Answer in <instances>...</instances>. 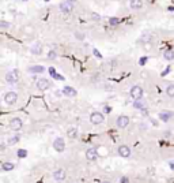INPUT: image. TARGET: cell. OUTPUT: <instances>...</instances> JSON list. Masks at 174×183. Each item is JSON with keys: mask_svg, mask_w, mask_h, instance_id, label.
<instances>
[{"mask_svg": "<svg viewBox=\"0 0 174 183\" xmlns=\"http://www.w3.org/2000/svg\"><path fill=\"white\" fill-rule=\"evenodd\" d=\"M67 175H65V171L64 169H56L53 172V179L54 180H65Z\"/></svg>", "mask_w": 174, "mask_h": 183, "instance_id": "cell-12", "label": "cell"}, {"mask_svg": "<svg viewBox=\"0 0 174 183\" xmlns=\"http://www.w3.org/2000/svg\"><path fill=\"white\" fill-rule=\"evenodd\" d=\"M111 111V108H110V107H105V112H106V114H109V112H110Z\"/></svg>", "mask_w": 174, "mask_h": 183, "instance_id": "cell-33", "label": "cell"}, {"mask_svg": "<svg viewBox=\"0 0 174 183\" xmlns=\"http://www.w3.org/2000/svg\"><path fill=\"white\" fill-rule=\"evenodd\" d=\"M129 122H130L129 117L125 116V115H121V116L117 117L116 124H117V127H120V128H125L128 124H129Z\"/></svg>", "mask_w": 174, "mask_h": 183, "instance_id": "cell-7", "label": "cell"}, {"mask_svg": "<svg viewBox=\"0 0 174 183\" xmlns=\"http://www.w3.org/2000/svg\"><path fill=\"white\" fill-rule=\"evenodd\" d=\"M163 56H165L166 60H174V51H171V49H167V51H165V53H163Z\"/></svg>", "mask_w": 174, "mask_h": 183, "instance_id": "cell-19", "label": "cell"}, {"mask_svg": "<svg viewBox=\"0 0 174 183\" xmlns=\"http://www.w3.org/2000/svg\"><path fill=\"white\" fill-rule=\"evenodd\" d=\"M92 53H94L95 56L98 57V59H102V55H101V52H98L97 49H94V51H92Z\"/></svg>", "mask_w": 174, "mask_h": 183, "instance_id": "cell-28", "label": "cell"}, {"mask_svg": "<svg viewBox=\"0 0 174 183\" xmlns=\"http://www.w3.org/2000/svg\"><path fill=\"white\" fill-rule=\"evenodd\" d=\"M0 27H2V29H8V27H10V23H8L7 21H2L0 22Z\"/></svg>", "mask_w": 174, "mask_h": 183, "instance_id": "cell-25", "label": "cell"}, {"mask_svg": "<svg viewBox=\"0 0 174 183\" xmlns=\"http://www.w3.org/2000/svg\"><path fill=\"white\" fill-rule=\"evenodd\" d=\"M29 71H30V73L37 74V73H44L45 68H44L42 66H31V67H29Z\"/></svg>", "mask_w": 174, "mask_h": 183, "instance_id": "cell-17", "label": "cell"}, {"mask_svg": "<svg viewBox=\"0 0 174 183\" xmlns=\"http://www.w3.org/2000/svg\"><path fill=\"white\" fill-rule=\"evenodd\" d=\"M75 37L78 38V40H83V38H84V36L82 34V33H79V32H78V33H75Z\"/></svg>", "mask_w": 174, "mask_h": 183, "instance_id": "cell-29", "label": "cell"}, {"mask_svg": "<svg viewBox=\"0 0 174 183\" xmlns=\"http://www.w3.org/2000/svg\"><path fill=\"white\" fill-rule=\"evenodd\" d=\"M18 79H19L18 70H11V71H8V73L5 74V82H7V83H11V85L16 83Z\"/></svg>", "mask_w": 174, "mask_h": 183, "instance_id": "cell-1", "label": "cell"}, {"mask_svg": "<svg viewBox=\"0 0 174 183\" xmlns=\"http://www.w3.org/2000/svg\"><path fill=\"white\" fill-rule=\"evenodd\" d=\"M54 78H56V79H59V81H63V79H64V76H63V75H60V74H54Z\"/></svg>", "mask_w": 174, "mask_h": 183, "instance_id": "cell-31", "label": "cell"}, {"mask_svg": "<svg viewBox=\"0 0 174 183\" xmlns=\"http://www.w3.org/2000/svg\"><path fill=\"white\" fill-rule=\"evenodd\" d=\"M14 168H15V164H12V163H4L2 165L3 171H11V169H14Z\"/></svg>", "mask_w": 174, "mask_h": 183, "instance_id": "cell-20", "label": "cell"}, {"mask_svg": "<svg viewBox=\"0 0 174 183\" xmlns=\"http://www.w3.org/2000/svg\"><path fill=\"white\" fill-rule=\"evenodd\" d=\"M63 94H64V96H68V97H75L78 93H76V89H73V87L65 86V87H63Z\"/></svg>", "mask_w": 174, "mask_h": 183, "instance_id": "cell-13", "label": "cell"}, {"mask_svg": "<svg viewBox=\"0 0 174 183\" xmlns=\"http://www.w3.org/2000/svg\"><path fill=\"white\" fill-rule=\"evenodd\" d=\"M98 157V153H97V149H94V147H90V149L86 150V158L89 161H94L97 160Z\"/></svg>", "mask_w": 174, "mask_h": 183, "instance_id": "cell-10", "label": "cell"}, {"mask_svg": "<svg viewBox=\"0 0 174 183\" xmlns=\"http://www.w3.org/2000/svg\"><path fill=\"white\" fill-rule=\"evenodd\" d=\"M143 89H141L140 86H133L132 89H130V92H129V94H130V97L133 98V100H139V98H141L143 97Z\"/></svg>", "mask_w": 174, "mask_h": 183, "instance_id": "cell-5", "label": "cell"}, {"mask_svg": "<svg viewBox=\"0 0 174 183\" xmlns=\"http://www.w3.org/2000/svg\"><path fill=\"white\" fill-rule=\"evenodd\" d=\"M45 2H49V0H45Z\"/></svg>", "mask_w": 174, "mask_h": 183, "instance_id": "cell-36", "label": "cell"}, {"mask_svg": "<svg viewBox=\"0 0 174 183\" xmlns=\"http://www.w3.org/2000/svg\"><path fill=\"white\" fill-rule=\"evenodd\" d=\"M129 7L132 8V10H140V8L143 7V2H141V0H130Z\"/></svg>", "mask_w": 174, "mask_h": 183, "instance_id": "cell-14", "label": "cell"}, {"mask_svg": "<svg viewBox=\"0 0 174 183\" xmlns=\"http://www.w3.org/2000/svg\"><path fill=\"white\" fill-rule=\"evenodd\" d=\"M41 51H42V45H41V42H35L34 45L31 46V52L34 55H40Z\"/></svg>", "mask_w": 174, "mask_h": 183, "instance_id": "cell-15", "label": "cell"}, {"mask_svg": "<svg viewBox=\"0 0 174 183\" xmlns=\"http://www.w3.org/2000/svg\"><path fill=\"white\" fill-rule=\"evenodd\" d=\"M56 56H57V53H56L54 51H49V53H48V59H49V60L56 59Z\"/></svg>", "mask_w": 174, "mask_h": 183, "instance_id": "cell-24", "label": "cell"}, {"mask_svg": "<svg viewBox=\"0 0 174 183\" xmlns=\"http://www.w3.org/2000/svg\"><path fill=\"white\" fill-rule=\"evenodd\" d=\"M133 107L143 111V109H146V103H144L143 100H140V98H139V100H135V103H133Z\"/></svg>", "mask_w": 174, "mask_h": 183, "instance_id": "cell-16", "label": "cell"}, {"mask_svg": "<svg viewBox=\"0 0 174 183\" xmlns=\"http://www.w3.org/2000/svg\"><path fill=\"white\" fill-rule=\"evenodd\" d=\"M49 73H50L52 75H54V74H56V70H54L53 67H50V68H49Z\"/></svg>", "mask_w": 174, "mask_h": 183, "instance_id": "cell-32", "label": "cell"}, {"mask_svg": "<svg viewBox=\"0 0 174 183\" xmlns=\"http://www.w3.org/2000/svg\"><path fill=\"white\" fill-rule=\"evenodd\" d=\"M146 62H147V57H141V59L139 60V64H140V66H144V64H146Z\"/></svg>", "mask_w": 174, "mask_h": 183, "instance_id": "cell-30", "label": "cell"}, {"mask_svg": "<svg viewBox=\"0 0 174 183\" xmlns=\"http://www.w3.org/2000/svg\"><path fill=\"white\" fill-rule=\"evenodd\" d=\"M53 147H54V150H56V152H64V149H65V142H64V139H63L61 137L56 138V139L53 141Z\"/></svg>", "mask_w": 174, "mask_h": 183, "instance_id": "cell-6", "label": "cell"}, {"mask_svg": "<svg viewBox=\"0 0 174 183\" xmlns=\"http://www.w3.org/2000/svg\"><path fill=\"white\" fill-rule=\"evenodd\" d=\"M72 8H73V4L69 3L68 0H65V2H63L61 4H60V11L64 14H69L71 11H72Z\"/></svg>", "mask_w": 174, "mask_h": 183, "instance_id": "cell-9", "label": "cell"}, {"mask_svg": "<svg viewBox=\"0 0 174 183\" xmlns=\"http://www.w3.org/2000/svg\"><path fill=\"white\" fill-rule=\"evenodd\" d=\"M68 137H69V138H76V137H78V130L71 127L69 130H68Z\"/></svg>", "mask_w": 174, "mask_h": 183, "instance_id": "cell-22", "label": "cell"}, {"mask_svg": "<svg viewBox=\"0 0 174 183\" xmlns=\"http://www.w3.org/2000/svg\"><path fill=\"white\" fill-rule=\"evenodd\" d=\"M166 94H167L169 97H174V85H169V86L166 87Z\"/></svg>", "mask_w": 174, "mask_h": 183, "instance_id": "cell-21", "label": "cell"}, {"mask_svg": "<svg viewBox=\"0 0 174 183\" xmlns=\"http://www.w3.org/2000/svg\"><path fill=\"white\" fill-rule=\"evenodd\" d=\"M18 141H19V137H12V138L8 139V144H10V145H14V144H16Z\"/></svg>", "mask_w": 174, "mask_h": 183, "instance_id": "cell-26", "label": "cell"}, {"mask_svg": "<svg viewBox=\"0 0 174 183\" xmlns=\"http://www.w3.org/2000/svg\"><path fill=\"white\" fill-rule=\"evenodd\" d=\"M16 154H18L19 158H24L27 156V150L26 149H19L18 152H16Z\"/></svg>", "mask_w": 174, "mask_h": 183, "instance_id": "cell-23", "label": "cell"}, {"mask_svg": "<svg viewBox=\"0 0 174 183\" xmlns=\"http://www.w3.org/2000/svg\"><path fill=\"white\" fill-rule=\"evenodd\" d=\"M35 86H37L38 90H48L49 87H50V82H49V79L46 78H40L37 79V82H35Z\"/></svg>", "mask_w": 174, "mask_h": 183, "instance_id": "cell-3", "label": "cell"}, {"mask_svg": "<svg viewBox=\"0 0 174 183\" xmlns=\"http://www.w3.org/2000/svg\"><path fill=\"white\" fill-rule=\"evenodd\" d=\"M169 165H170V168L174 171V161H170V163H169Z\"/></svg>", "mask_w": 174, "mask_h": 183, "instance_id": "cell-34", "label": "cell"}, {"mask_svg": "<svg viewBox=\"0 0 174 183\" xmlns=\"http://www.w3.org/2000/svg\"><path fill=\"white\" fill-rule=\"evenodd\" d=\"M171 116H173V114H171V112H160V114H159V119L163 120V122H167Z\"/></svg>", "mask_w": 174, "mask_h": 183, "instance_id": "cell-18", "label": "cell"}, {"mask_svg": "<svg viewBox=\"0 0 174 183\" xmlns=\"http://www.w3.org/2000/svg\"><path fill=\"white\" fill-rule=\"evenodd\" d=\"M118 154L121 156V157H129L130 156V149L127 146V145H121V146H118Z\"/></svg>", "mask_w": 174, "mask_h": 183, "instance_id": "cell-11", "label": "cell"}, {"mask_svg": "<svg viewBox=\"0 0 174 183\" xmlns=\"http://www.w3.org/2000/svg\"><path fill=\"white\" fill-rule=\"evenodd\" d=\"M103 120H105V117H103V114H101V112H92L90 115V122L95 126L103 123Z\"/></svg>", "mask_w": 174, "mask_h": 183, "instance_id": "cell-2", "label": "cell"}, {"mask_svg": "<svg viewBox=\"0 0 174 183\" xmlns=\"http://www.w3.org/2000/svg\"><path fill=\"white\" fill-rule=\"evenodd\" d=\"M109 22H110V25L116 26V25L118 23V19H117V18H110V19H109Z\"/></svg>", "mask_w": 174, "mask_h": 183, "instance_id": "cell-27", "label": "cell"}, {"mask_svg": "<svg viewBox=\"0 0 174 183\" xmlns=\"http://www.w3.org/2000/svg\"><path fill=\"white\" fill-rule=\"evenodd\" d=\"M68 2H69V3H72V4H73V3H75L76 0H68Z\"/></svg>", "mask_w": 174, "mask_h": 183, "instance_id": "cell-35", "label": "cell"}, {"mask_svg": "<svg viewBox=\"0 0 174 183\" xmlns=\"http://www.w3.org/2000/svg\"><path fill=\"white\" fill-rule=\"evenodd\" d=\"M22 126H23V123H22V120L19 119V117H14V119L10 120V128L14 131H18L22 128Z\"/></svg>", "mask_w": 174, "mask_h": 183, "instance_id": "cell-8", "label": "cell"}, {"mask_svg": "<svg viewBox=\"0 0 174 183\" xmlns=\"http://www.w3.org/2000/svg\"><path fill=\"white\" fill-rule=\"evenodd\" d=\"M16 100H18V94L15 92H7L4 94V101L7 105H14L16 103Z\"/></svg>", "mask_w": 174, "mask_h": 183, "instance_id": "cell-4", "label": "cell"}]
</instances>
